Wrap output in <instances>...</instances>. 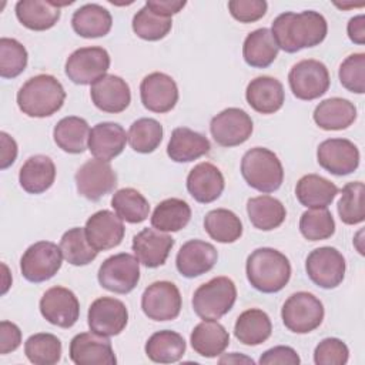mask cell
Wrapping results in <instances>:
<instances>
[{
    "mask_svg": "<svg viewBox=\"0 0 365 365\" xmlns=\"http://www.w3.org/2000/svg\"><path fill=\"white\" fill-rule=\"evenodd\" d=\"M327 33L328 23L325 17L314 10L285 11L272 21L271 27V34L278 48L285 53L315 47L325 40Z\"/></svg>",
    "mask_w": 365,
    "mask_h": 365,
    "instance_id": "1",
    "label": "cell"
},
{
    "mask_svg": "<svg viewBox=\"0 0 365 365\" xmlns=\"http://www.w3.org/2000/svg\"><path fill=\"white\" fill-rule=\"evenodd\" d=\"M245 272L250 284L257 291L274 294L288 284L291 278V264L281 251L262 247L248 255Z\"/></svg>",
    "mask_w": 365,
    "mask_h": 365,
    "instance_id": "2",
    "label": "cell"
},
{
    "mask_svg": "<svg viewBox=\"0 0 365 365\" xmlns=\"http://www.w3.org/2000/svg\"><path fill=\"white\" fill-rule=\"evenodd\" d=\"M64 100V87L51 74H37L17 91V106L29 117H50L63 107Z\"/></svg>",
    "mask_w": 365,
    "mask_h": 365,
    "instance_id": "3",
    "label": "cell"
},
{
    "mask_svg": "<svg viewBox=\"0 0 365 365\" xmlns=\"http://www.w3.org/2000/svg\"><path fill=\"white\" fill-rule=\"evenodd\" d=\"M241 174L250 187L261 192H274L284 181L279 158L264 147H254L242 155Z\"/></svg>",
    "mask_w": 365,
    "mask_h": 365,
    "instance_id": "4",
    "label": "cell"
},
{
    "mask_svg": "<svg viewBox=\"0 0 365 365\" xmlns=\"http://www.w3.org/2000/svg\"><path fill=\"white\" fill-rule=\"evenodd\" d=\"M237 288L228 277H215L200 285L192 295V309L201 319H220L231 311Z\"/></svg>",
    "mask_w": 365,
    "mask_h": 365,
    "instance_id": "5",
    "label": "cell"
},
{
    "mask_svg": "<svg viewBox=\"0 0 365 365\" xmlns=\"http://www.w3.org/2000/svg\"><path fill=\"white\" fill-rule=\"evenodd\" d=\"M324 305L311 292L299 291L288 297L281 309V318L291 332L308 334L324 319Z\"/></svg>",
    "mask_w": 365,
    "mask_h": 365,
    "instance_id": "6",
    "label": "cell"
},
{
    "mask_svg": "<svg viewBox=\"0 0 365 365\" xmlns=\"http://www.w3.org/2000/svg\"><path fill=\"white\" fill-rule=\"evenodd\" d=\"M97 279L110 292L128 294L140 281V261L128 252L111 255L100 265Z\"/></svg>",
    "mask_w": 365,
    "mask_h": 365,
    "instance_id": "7",
    "label": "cell"
},
{
    "mask_svg": "<svg viewBox=\"0 0 365 365\" xmlns=\"http://www.w3.org/2000/svg\"><path fill=\"white\" fill-rule=\"evenodd\" d=\"M288 83L297 98L311 101L328 91L331 83L329 71L327 66L318 60H301L289 70Z\"/></svg>",
    "mask_w": 365,
    "mask_h": 365,
    "instance_id": "8",
    "label": "cell"
},
{
    "mask_svg": "<svg viewBox=\"0 0 365 365\" xmlns=\"http://www.w3.org/2000/svg\"><path fill=\"white\" fill-rule=\"evenodd\" d=\"M63 254L60 247L51 241L31 244L20 259V271L30 282H44L53 278L61 268Z\"/></svg>",
    "mask_w": 365,
    "mask_h": 365,
    "instance_id": "9",
    "label": "cell"
},
{
    "mask_svg": "<svg viewBox=\"0 0 365 365\" xmlns=\"http://www.w3.org/2000/svg\"><path fill=\"white\" fill-rule=\"evenodd\" d=\"M110 68V54L103 47H80L74 50L64 66L66 76L74 84H93L107 74Z\"/></svg>",
    "mask_w": 365,
    "mask_h": 365,
    "instance_id": "10",
    "label": "cell"
},
{
    "mask_svg": "<svg viewBox=\"0 0 365 365\" xmlns=\"http://www.w3.org/2000/svg\"><path fill=\"white\" fill-rule=\"evenodd\" d=\"M305 269L309 279L324 288H336L345 277V258L334 247H319L311 251L305 261Z\"/></svg>",
    "mask_w": 365,
    "mask_h": 365,
    "instance_id": "11",
    "label": "cell"
},
{
    "mask_svg": "<svg viewBox=\"0 0 365 365\" xmlns=\"http://www.w3.org/2000/svg\"><path fill=\"white\" fill-rule=\"evenodd\" d=\"M181 294L170 281H155L141 295L143 312L153 321H171L180 315Z\"/></svg>",
    "mask_w": 365,
    "mask_h": 365,
    "instance_id": "12",
    "label": "cell"
},
{
    "mask_svg": "<svg viewBox=\"0 0 365 365\" xmlns=\"http://www.w3.org/2000/svg\"><path fill=\"white\" fill-rule=\"evenodd\" d=\"M76 187L80 195L98 201L117 185V174L108 161L93 158L86 161L76 173Z\"/></svg>",
    "mask_w": 365,
    "mask_h": 365,
    "instance_id": "13",
    "label": "cell"
},
{
    "mask_svg": "<svg viewBox=\"0 0 365 365\" xmlns=\"http://www.w3.org/2000/svg\"><path fill=\"white\" fill-rule=\"evenodd\" d=\"M254 125L247 111L230 107L212 117L210 131L214 141L221 147H235L245 143L252 134Z\"/></svg>",
    "mask_w": 365,
    "mask_h": 365,
    "instance_id": "14",
    "label": "cell"
},
{
    "mask_svg": "<svg viewBox=\"0 0 365 365\" xmlns=\"http://www.w3.org/2000/svg\"><path fill=\"white\" fill-rule=\"evenodd\" d=\"M87 322L90 331L103 336H115L125 328L128 311L123 301L113 297H101L91 302Z\"/></svg>",
    "mask_w": 365,
    "mask_h": 365,
    "instance_id": "15",
    "label": "cell"
},
{
    "mask_svg": "<svg viewBox=\"0 0 365 365\" xmlns=\"http://www.w3.org/2000/svg\"><path fill=\"white\" fill-rule=\"evenodd\" d=\"M38 307L43 318L60 328L73 327L80 317V302L76 294L58 285L43 294Z\"/></svg>",
    "mask_w": 365,
    "mask_h": 365,
    "instance_id": "16",
    "label": "cell"
},
{
    "mask_svg": "<svg viewBox=\"0 0 365 365\" xmlns=\"http://www.w3.org/2000/svg\"><path fill=\"white\" fill-rule=\"evenodd\" d=\"M318 164L334 175H348L359 165V150L346 138H328L318 145Z\"/></svg>",
    "mask_w": 365,
    "mask_h": 365,
    "instance_id": "17",
    "label": "cell"
},
{
    "mask_svg": "<svg viewBox=\"0 0 365 365\" xmlns=\"http://www.w3.org/2000/svg\"><path fill=\"white\" fill-rule=\"evenodd\" d=\"M68 354L76 365H115L117 362L108 336L93 331L77 334L70 342Z\"/></svg>",
    "mask_w": 365,
    "mask_h": 365,
    "instance_id": "18",
    "label": "cell"
},
{
    "mask_svg": "<svg viewBox=\"0 0 365 365\" xmlns=\"http://www.w3.org/2000/svg\"><path fill=\"white\" fill-rule=\"evenodd\" d=\"M140 97L147 110L160 114L168 113L178 101V87L171 76L154 71L141 80Z\"/></svg>",
    "mask_w": 365,
    "mask_h": 365,
    "instance_id": "19",
    "label": "cell"
},
{
    "mask_svg": "<svg viewBox=\"0 0 365 365\" xmlns=\"http://www.w3.org/2000/svg\"><path fill=\"white\" fill-rule=\"evenodd\" d=\"M84 231L90 245L97 251H107L120 245L125 234L123 220L108 210L94 212L86 221Z\"/></svg>",
    "mask_w": 365,
    "mask_h": 365,
    "instance_id": "20",
    "label": "cell"
},
{
    "mask_svg": "<svg viewBox=\"0 0 365 365\" xmlns=\"http://www.w3.org/2000/svg\"><path fill=\"white\" fill-rule=\"evenodd\" d=\"M94 106L110 114L124 111L131 103V91L125 80L114 74H106L96 80L90 88Z\"/></svg>",
    "mask_w": 365,
    "mask_h": 365,
    "instance_id": "21",
    "label": "cell"
},
{
    "mask_svg": "<svg viewBox=\"0 0 365 365\" xmlns=\"http://www.w3.org/2000/svg\"><path fill=\"white\" fill-rule=\"evenodd\" d=\"M218 259L215 247L202 240H190L177 252L175 265L185 278H195L211 271Z\"/></svg>",
    "mask_w": 365,
    "mask_h": 365,
    "instance_id": "22",
    "label": "cell"
},
{
    "mask_svg": "<svg viewBox=\"0 0 365 365\" xmlns=\"http://www.w3.org/2000/svg\"><path fill=\"white\" fill-rule=\"evenodd\" d=\"M174 247V238L155 228H144L133 238L131 248L137 259L147 268H157L163 265L171 248Z\"/></svg>",
    "mask_w": 365,
    "mask_h": 365,
    "instance_id": "23",
    "label": "cell"
},
{
    "mask_svg": "<svg viewBox=\"0 0 365 365\" xmlns=\"http://www.w3.org/2000/svg\"><path fill=\"white\" fill-rule=\"evenodd\" d=\"M225 187L224 175L218 167L211 163L197 164L187 175V190L190 195L201 202L208 204L220 198Z\"/></svg>",
    "mask_w": 365,
    "mask_h": 365,
    "instance_id": "24",
    "label": "cell"
},
{
    "mask_svg": "<svg viewBox=\"0 0 365 365\" xmlns=\"http://www.w3.org/2000/svg\"><path fill=\"white\" fill-rule=\"evenodd\" d=\"M127 140L128 135L118 123L103 121L90 130L88 150L96 158L110 163L123 153Z\"/></svg>",
    "mask_w": 365,
    "mask_h": 365,
    "instance_id": "25",
    "label": "cell"
},
{
    "mask_svg": "<svg viewBox=\"0 0 365 365\" xmlns=\"http://www.w3.org/2000/svg\"><path fill=\"white\" fill-rule=\"evenodd\" d=\"M245 98L257 113L274 114L282 107L285 91L279 80L269 76H259L248 83Z\"/></svg>",
    "mask_w": 365,
    "mask_h": 365,
    "instance_id": "26",
    "label": "cell"
},
{
    "mask_svg": "<svg viewBox=\"0 0 365 365\" xmlns=\"http://www.w3.org/2000/svg\"><path fill=\"white\" fill-rule=\"evenodd\" d=\"M211 150L208 138L188 127H177L173 130L167 154L175 163H190L194 161Z\"/></svg>",
    "mask_w": 365,
    "mask_h": 365,
    "instance_id": "27",
    "label": "cell"
},
{
    "mask_svg": "<svg viewBox=\"0 0 365 365\" xmlns=\"http://www.w3.org/2000/svg\"><path fill=\"white\" fill-rule=\"evenodd\" d=\"M190 342L198 355L204 358H215L230 345V335L215 319H204L194 327Z\"/></svg>",
    "mask_w": 365,
    "mask_h": 365,
    "instance_id": "28",
    "label": "cell"
},
{
    "mask_svg": "<svg viewBox=\"0 0 365 365\" xmlns=\"http://www.w3.org/2000/svg\"><path fill=\"white\" fill-rule=\"evenodd\" d=\"M312 115L317 125L322 130H345L356 120V107L346 98L331 97L321 101Z\"/></svg>",
    "mask_w": 365,
    "mask_h": 365,
    "instance_id": "29",
    "label": "cell"
},
{
    "mask_svg": "<svg viewBox=\"0 0 365 365\" xmlns=\"http://www.w3.org/2000/svg\"><path fill=\"white\" fill-rule=\"evenodd\" d=\"M56 180V165L47 155H31L21 165L19 182L29 194H41L47 191Z\"/></svg>",
    "mask_w": 365,
    "mask_h": 365,
    "instance_id": "30",
    "label": "cell"
},
{
    "mask_svg": "<svg viewBox=\"0 0 365 365\" xmlns=\"http://www.w3.org/2000/svg\"><path fill=\"white\" fill-rule=\"evenodd\" d=\"M71 26L73 30L84 38L104 37L111 30L113 17L106 7L88 3L73 13Z\"/></svg>",
    "mask_w": 365,
    "mask_h": 365,
    "instance_id": "31",
    "label": "cell"
},
{
    "mask_svg": "<svg viewBox=\"0 0 365 365\" xmlns=\"http://www.w3.org/2000/svg\"><path fill=\"white\" fill-rule=\"evenodd\" d=\"M14 10L19 21L34 31L51 29L61 16L60 9L51 0H20Z\"/></svg>",
    "mask_w": 365,
    "mask_h": 365,
    "instance_id": "32",
    "label": "cell"
},
{
    "mask_svg": "<svg viewBox=\"0 0 365 365\" xmlns=\"http://www.w3.org/2000/svg\"><path fill=\"white\" fill-rule=\"evenodd\" d=\"M336 194L338 187L318 174H307L295 185L297 200L308 208H327Z\"/></svg>",
    "mask_w": 365,
    "mask_h": 365,
    "instance_id": "33",
    "label": "cell"
},
{
    "mask_svg": "<svg viewBox=\"0 0 365 365\" xmlns=\"http://www.w3.org/2000/svg\"><path fill=\"white\" fill-rule=\"evenodd\" d=\"M272 332V324L268 314L258 308H251L240 314L234 325L235 338L250 346L265 342Z\"/></svg>",
    "mask_w": 365,
    "mask_h": 365,
    "instance_id": "34",
    "label": "cell"
},
{
    "mask_svg": "<svg viewBox=\"0 0 365 365\" xmlns=\"http://www.w3.org/2000/svg\"><path fill=\"white\" fill-rule=\"evenodd\" d=\"M88 123L76 115L61 118L53 130L54 143L68 154H81L88 147Z\"/></svg>",
    "mask_w": 365,
    "mask_h": 365,
    "instance_id": "35",
    "label": "cell"
},
{
    "mask_svg": "<svg viewBox=\"0 0 365 365\" xmlns=\"http://www.w3.org/2000/svg\"><path fill=\"white\" fill-rule=\"evenodd\" d=\"M278 46L269 29H257L251 31L242 44V57L245 63L255 68H265L274 63L278 56Z\"/></svg>",
    "mask_w": 365,
    "mask_h": 365,
    "instance_id": "36",
    "label": "cell"
},
{
    "mask_svg": "<svg viewBox=\"0 0 365 365\" xmlns=\"http://www.w3.org/2000/svg\"><path fill=\"white\" fill-rule=\"evenodd\" d=\"M247 214L255 228L271 231L285 221L287 210L279 200L271 195H258L247 201Z\"/></svg>",
    "mask_w": 365,
    "mask_h": 365,
    "instance_id": "37",
    "label": "cell"
},
{
    "mask_svg": "<svg viewBox=\"0 0 365 365\" xmlns=\"http://www.w3.org/2000/svg\"><path fill=\"white\" fill-rule=\"evenodd\" d=\"M184 338L170 329L154 332L145 342V355L157 364H173L182 358L185 354Z\"/></svg>",
    "mask_w": 365,
    "mask_h": 365,
    "instance_id": "38",
    "label": "cell"
},
{
    "mask_svg": "<svg viewBox=\"0 0 365 365\" xmlns=\"http://www.w3.org/2000/svg\"><path fill=\"white\" fill-rule=\"evenodd\" d=\"M191 220V208L181 198L161 201L151 215L153 228L163 232H177L187 227Z\"/></svg>",
    "mask_w": 365,
    "mask_h": 365,
    "instance_id": "39",
    "label": "cell"
},
{
    "mask_svg": "<svg viewBox=\"0 0 365 365\" xmlns=\"http://www.w3.org/2000/svg\"><path fill=\"white\" fill-rule=\"evenodd\" d=\"M207 234L217 242L231 244L242 235V222L240 217L227 208L211 210L204 217Z\"/></svg>",
    "mask_w": 365,
    "mask_h": 365,
    "instance_id": "40",
    "label": "cell"
},
{
    "mask_svg": "<svg viewBox=\"0 0 365 365\" xmlns=\"http://www.w3.org/2000/svg\"><path fill=\"white\" fill-rule=\"evenodd\" d=\"M111 207L123 221L130 224L145 221L150 212V204L145 197L131 187L115 191L111 198Z\"/></svg>",
    "mask_w": 365,
    "mask_h": 365,
    "instance_id": "41",
    "label": "cell"
},
{
    "mask_svg": "<svg viewBox=\"0 0 365 365\" xmlns=\"http://www.w3.org/2000/svg\"><path fill=\"white\" fill-rule=\"evenodd\" d=\"M58 247L61 250L63 258L76 267L90 264L98 254V251L90 245L86 231L81 227H74L66 231L60 240Z\"/></svg>",
    "mask_w": 365,
    "mask_h": 365,
    "instance_id": "42",
    "label": "cell"
},
{
    "mask_svg": "<svg viewBox=\"0 0 365 365\" xmlns=\"http://www.w3.org/2000/svg\"><path fill=\"white\" fill-rule=\"evenodd\" d=\"M60 339L48 332H38L24 342V354L34 365H54L61 358Z\"/></svg>",
    "mask_w": 365,
    "mask_h": 365,
    "instance_id": "43",
    "label": "cell"
},
{
    "mask_svg": "<svg viewBox=\"0 0 365 365\" xmlns=\"http://www.w3.org/2000/svg\"><path fill=\"white\" fill-rule=\"evenodd\" d=\"M127 135L134 151L148 154L160 145L163 140V125L155 118H138L130 125Z\"/></svg>",
    "mask_w": 365,
    "mask_h": 365,
    "instance_id": "44",
    "label": "cell"
},
{
    "mask_svg": "<svg viewBox=\"0 0 365 365\" xmlns=\"http://www.w3.org/2000/svg\"><path fill=\"white\" fill-rule=\"evenodd\" d=\"M173 27L171 17L157 14L144 4L133 17V31L143 40L157 41L164 38Z\"/></svg>",
    "mask_w": 365,
    "mask_h": 365,
    "instance_id": "45",
    "label": "cell"
},
{
    "mask_svg": "<svg viewBox=\"0 0 365 365\" xmlns=\"http://www.w3.org/2000/svg\"><path fill=\"white\" fill-rule=\"evenodd\" d=\"M364 182L352 181L342 187L338 201V214L344 224L355 225L365 220L364 210Z\"/></svg>",
    "mask_w": 365,
    "mask_h": 365,
    "instance_id": "46",
    "label": "cell"
},
{
    "mask_svg": "<svg viewBox=\"0 0 365 365\" xmlns=\"http://www.w3.org/2000/svg\"><path fill=\"white\" fill-rule=\"evenodd\" d=\"M299 231L308 241H321L334 235L335 221L328 208H312L302 212Z\"/></svg>",
    "mask_w": 365,
    "mask_h": 365,
    "instance_id": "47",
    "label": "cell"
},
{
    "mask_svg": "<svg viewBox=\"0 0 365 365\" xmlns=\"http://www.w3.org/2000/svg\"><path fill=\"white\" fill-rule=\"evenodd\" d=\"M27 50L16 38H0V76L14 78L20 76L27 66Z\"/></svg>",
    "mask_w": 365,
    "mask_h": 365,
    "instance_id": "48",
    "label": "cell"
},
{
    "mask_svg": "<svg viewBox=\"0 0 365 365\" xmlns=\"http://www.w3.org/2000/svg\"><path fill=\"white\" fill-rule=\"evenodd\" d=\"M339 81L351 93L362 94L365 91V54L354 53L339 66Z\"/></svg>",
    "mask_w": 365,
    "mask_h": 365,
    "instance_id": "49",
    "label": "cell"
},
{
    "mask_svg": "<svg viewBox=\"0 0 365 365\" xmlns=\"http://www.w3.org/2000/svg\"><path fill=\"white\" fill-rule=\"evenodd\" d=\"M349 358V349L345 342L338 338L322 339L314 351V362L317 365H345Z\"/></svg>",
    "mask_w": 365,
    "mask_h": 365,
    "instance_id": "50",
    "label": "cell"
},
{
    "mask_svg": "<svg viewBox=\"0 0 365 365\" xmlns=\"http://www.w3.org/2000/svg\"><path fill=\"white\" fill-rule=\"evenodd\" d=\"M265 0H231L228 1L230 14L240 23H254L267 13Z\"/></svg>",
    "mask_w": 365,
    "mask_h": 365,
    "instance_id": "51",
    "label": "cell"
},
{
    "mask_svg": "<svg viewBox=\"0 0 365 365\" xmlns=\"http://www.w3.org/2000/svg\"><path fill=\"white\" fill-rule=\"evenodd\" d=\"M301 362L297 351L291 346L278 345L271 349H267L261 358V365H298Z\"/></svg>",
    "mask_w": 365,
    "mask_h": 365,
    "instance_id": "52",
    "label": "cell"
},
{
    "mask_svg": "<svg viewBox=\"0 0 365 365\" xmlns=\"http://www.w3.org/2000/svg\"><path fill=\"white\" fill-rule=\"evenodd\" d=\"M21 344L20 328L10 321L0 322V354L6 355L16 351Z\"/></svg>",
    "mask_w": 365,
    "mask_h": 365,
    "instance_id": "53",
    "label": "cell"
},
{
    "mask_svg": "<svg viewBox=\"0 0 365 365\" xmlns=\"http://www.w3.org/2000/svg\"><path fill=\"white\" fill-rule=\"evenodd\" d=\"M187 3L184 0H148L145 6L150 7L157 14L164 17H171L173 14L178 13Z\"/></svg>",
    "mask_w": 365,
    "mask_h": 365,
    "instance_id": "54",
    "label": "cell"
},
{
    "mask_svg": "<svg viewBox=\"0 0 365 365\" xmlns=\"http://www.w3.org/2000/svg\"><path fill=\"white\" fill-rule=\"evenodd\" d=\"M0 140H1V160H0V168L6 170L10 167L17 157V144L14 138H11L7 133L1 131L0 133Z\"/></svg>",
    "mask_w": 365,
    "mask_h": 365,
    "instance_id": "55",
    "label": "cell"
},
{
    "mask_svg": "<svg viewBox=\"0 0 365 365\" xmlns=\"http://www.w3.org/2000/svg\"><path fill=\"white\" fill-rule=\"evenodd\" d=\"M346 31H348V37L354 43L364 44L365 43V16L359 14V16L352 17L348 21Z\"/></svg>",
    "mask_w": 365,
    "mask_h": 365,
    "instance_id": "56",
    "label": "cell"
},
{
    "mask_svg": "<svg viewBox=\"0 0 365 365\" xmlns=\"http://www.w3.org/2000/svg\"><path fill=\"white\" fill-rule=\"evenodd\" d=\"M220 364H230V362H234V364H238V362H245V364H254V361L251 358H247V356H242L240 355L238 352H232L231 355H225L222 358H220L218 361Z\"/></svg>",
    "mask_w": 365,
    "mask_h": 365,
    "instance_id": "57",
    "label": "cell"
}]
</instances>
